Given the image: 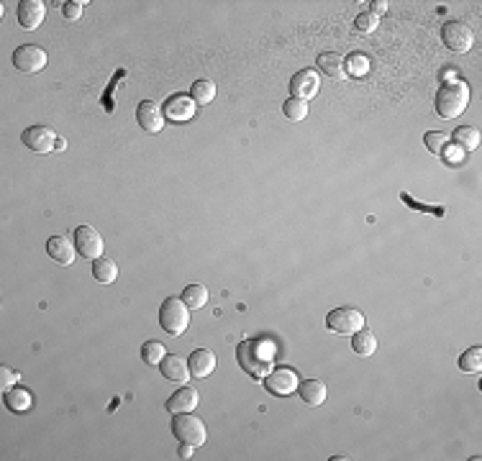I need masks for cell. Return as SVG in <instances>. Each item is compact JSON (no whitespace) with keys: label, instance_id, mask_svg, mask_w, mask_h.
<instances>
[{"label":"cell","instance_id":"cell-1","mask_svg":"<svg viewBox=\"0 0 482 461\" xmlns=\"http://www.w3.org/2000/svg\"><path fill=\"white\" fill-rule=\"evenodd\" d=\"M236 362L252 379H264L275 364V346L267 339H247L236 346Z\"/></svg>","mask_w":482,"mask_h":461},{"label":"cell","instance_id":"cell-2","mask_svg":"<svg viewBox=\"0 0 482 461\" xmlns=\"http://www.w3.org/2000/svg\"><path fill=\"white\" fill-rule=\"evenodd\" d=\"M469 106V87L464 82H444L436 92V113L441 118H457Z\"/></svg>","mask_w":482,"mask_h":461},{"label":"cell","instance_id":"cell-3","mask_svg":"<svg viewBox=\"0 0 482 461\" xmlns=\"http://www.w3.org/2000/svg\"><path fill=\"white\" fill-rule=\"evenodd\" d=\"M159 326L164 334L183 336L190 326V308L185 305L183 298H167L159 305Z\"/></svg>","mask_w":482,"mask_h":461},{"label":"cell","instance_id":"cell-4","mask_svg":"<svg viewBox=\"0 0 482 461\" xmlns=\"http://www.w3.org/2000/svg\"><path fill=\"white\" fill-rule=\"evenodd\" d=\"M172 436L180 443H190V446H203L208 441L206 423L192 412H175L172 415Z\"/></svg>","mask_w":482,"mask_h":461},{"label":"cell","instance_id":"cell-5","mask_svg":"<svg viewBox=\"0 0 482 461\" xmlns=\"http://www.w3.org/2000/svg\"><path fill=\"white\" fill-rule=\"evenodd\" d=\"M326 326L331 328L333 334H341V336H352L357 331L364 328V312L357 310V308H336L326 315Z\"/></svg>","mask_w":482,"mask_h":461},{"label":"cell","instance_id":"cell-6","mask_svg":"<svg viewBox=\"0 0 482 461\" xmlns=\"http://www.w3.org/2000/svg\"><path fill=\"white\" fill-rule=\"evenodd\" d=\"M441 42L447 44V49L457 51V54H464L475 44V31L464 21H447L441 26Z\"/></svg>","mask_w":482,"mask_h":461},{"label":"cell","instance_id":"cell-7","mask_svg":"<svg viewBox=\"0 0 482 461\" xmlns=\"http://www.w3.org/2000/svg\"><path fill=\"white\" fill-rule=\"evenodd\" d=\"M300 387V377L290 367H277L264 377V390L275 395V398H288Z\"/></svg>","mask_w":482,"mask_h":461},{"label":"cell","instance_id":"cell-8","mask_svg":"<svg viewBox=\"0 0 482 461\" xmlns=\"http://www.w3.org/2000/svg\"><path fill=\"white\" fill-rule=\"evenodd\" d=\"M72 241H75V248L82 259H100L103 256V236L95 231L92 226H78L72 231Z\"/></svg>","mask_w":482,"mask_h":461},{"label":"cell","instance_id":"cell-9","mask_svg":"<svg viewBox=\"0 0 482 461\" xmlns=\"http://www.w3.org/2000/svg\"><path fill=\"white\" fill-rule=\"evenodd\" d=\"M13 67L18 72H29V75L42 72L47 67V51L36 44H23L13 51Z\"/></svg>","mask_w":482,"mask_h":461},{"label":"cell","instance_id":"cell-10","mask_svg":"<svg viewBox=\"0 0 482 461\" xmlns=\"http://www.w3.org/2000/svg\"><path fill=\"white\" fill-rule=\"evenodd\" d=\"M21 141L26 149H31L34 154H49L57 146V134L47 126H31L23 131Z\"/></svg>","mask_w":482,"mask_h":461},{"label":"cell","instance_id":"cell-11","mask_svg":"<svg viewBox=\"0 0 482 461\" xmlns=\"http://www.w3.org/2000/svg\"><path fill=\"white\" fill-rule=\"evenodd\" d=\"M319 87H321V82H319V75L313 70H300V72H295L290 77V92H292V98H298V100H308L311 98H316L319 95Z\"/></svg>","mask_w":482,"mask_h":461},{"label":"cell","instance_id":"cell-12","mask_svg":"<svg viewBox=\"0 0 482 461\" xmlns=\"http://www.w3.org/2000/svg\"><path fill=\"white\" fill-rule=\"evenodd\" d=\"M136 121H139V126H142L147 134H159L164 128V110L156 106L154 100H144V103H139V108H136Z\"/></svg>","mask_w":482,"mask_h":461},{"label":"cell","instance_id":"cell-13","mask_svg":"<svg viewBox=\"0 0 482 461\" xmlns=\"http://www.w3.org/2000/svg\"><path fill=\"white\" fill-rule=\"evenodd\" d=\"M16 15H18V23H21L23 29L34 31V29H39L44 23V18H47V6H44L42 0H21Z\"/></svg>","mask_w":482,"mask_h":461},{"label":"cell","instance_id":"cell-14","mask_svg":"<svg viewBox=\"0 0 482 461\" xmlns=\"http://www.w3.org/2000/svg\"><path fill=\"white\" fill-rule=\"evenodd\" d=\"M162 110H164V118L180 123V121L192 118V113H195V103H192V98H187V95H170L167 103L162 106Z\"/></svg>","mask_w":482,"mask_h":461},{"label":"cell","instance_id":"cell-15","mask_svg":"<svg viewBox=\"0 0 482 461\" xmlns=\"http://www.w3.org/2000/svg\"><path fill=\"white\" fill-rule=\"evenodd\" d=\"M47 254L57 264H62V267H70L75 262L78 248H75V241H70L67 236H51L49 241H47Z\"/></svg>","mask_w":482,"mask_h":461},{"label":"cell","instance_id":"cell-16","mask_svg":"<svg viewBox=\"0 0 482 461\" xmlns=\"http://www.w3.org/2000/svg\"><path fill=\"white\" fill-rule=\"evenodd\" d=\"M159 372L164 374V379H170V382H180V384H185L192 377L187 362H185V359H180V356H172V354H167L162 359V364H159Z\"/></svg>","mask_w":482,"mask_h":461},{"label":"cell","instance_id":"cell-17","mask_svg":"<svg viewBox=\"0 0 482 461\" xmlns=\"http://www.w3.org/2000/svg\"><path fill=\"white\" fill-rule=\"evenodd\" d=\"M187 367H190V374L203 379V377L213 374V369H216V354H213L211 348H195L187 359Z\"/></svg>","mask_w":482,"mask_h":461},{"label":"cell","instance_id":"cell-18","mask_svg":"<svg viewBox=\"0 0 482 461\" xmlns=\"http://www.w3.org/2000/svg\"><path fill=\"white\" fill-rule=\"evenodd\" d=\"M198 403H200L198 390L183 387V390H178L175 395H170V400H167V410H170L172 415H175V412H192L198 408Z\"/></svg>","mask_w":482,"mask_h":461},{"label":"cell","instance_id":"cell-19","mask_svg":"<svg viewBox=\"0 0 482 461\" xmlns=\"http://www.w3.org/2000/svg\"><path fill=\"white\" fill-rule=\"evenodd\" d=\"M298 392H300V400H303L305 405H311V408H319V405H323L328 398L326 384L321 382V379H305V382L298 387Z\"/></svg>","mask_w":482,"mask_h":461},{"label":"cell","instance_id":"cell-20","mask_svg":"<svg viewBox=\"0 0 482 461\" xmlns=\"http://www.w3.org/2000/svg\"><path fill=\"white\" fill-rule=\"evenodd\" d=\"M3 403L11 412H26L34 403V395L26 387H11L8 392H3Z\"/></svg>","mask_w":482,"mask_h":461},{"label":"cell","instance_id":"cell-21","mask_svg":"<svg viewBox=\"0 0 482 461\" xmlns=\"http://www.w3.org/2000/svg\"><path fill=\"white\" fill-rule=\"evenodd\" d=\"M316 64H319V70L331 80H341L347 75V70H344V57L336 54V51H323V54L316 59Z\"/></svg>","mask_w":482,"mask_h":461},{"label":"cell","instance_id":"cell-22","mask_svg":"<svg viewBox=\"0 0 482 461\" xmlns=\"http://www.w3.org/2000/svg\"><path fill=\"white\" fill-rule=\"evenodd\" d=\"M92 277L98 279L100 284H113L118 279V264L111 259V256H100L92 262Z\"/></svg>","mask_w":482,"mask_h":461},{"label":"cell","instance_id":"cell-23","mask_svg":"<svg viewBox=\"0 0 482 461\" xmlns=\"http://www.w3.org/2000/svg\"><path fill=\"white\" fill-rule=\"evenodd\" d=\"M452 141H454V146H459L462 151H475L477 146H480V131L472 126H459V128H454Z\"/></svg>","mask_w":482,"mask_h":461},{"label":"cell","instance_id":"cell-24","mask_svg":"<svg viewBox=\"0 0 482 461\" xmlns=\"http://www.w3.org/2000/svg\"><path fill=\"white\" fill-rule=\"evenodd\" d=\"M352 348H354V354H359V356H372L377 351L375 334L367 331V328H362V331L352 334Z\"/></svg>","mask_w":482,"mask_h":461},{"label":"cell","instance_id":"cell-25","mask_svg":"<svg viewBox=\"0 0 482 461\" xmlns=\"http://www.w3.org/2000/svg\"><path fill=\"white\" fill-rule=\"evenodd\" d=\"M369 57L367 54H362V51H354V54H349L347 59H344V70H347V75H352V77H367L369 75Z\"/></svg>","mask_w":482,"mask_h":461},{"label":"cell","instance_id":"cell-26","mask_svg":"<svg viewBox=\"0 0 482 461\" xmlns=\"http://www.w3.org/2000/svg\"><path fill=\"white\" fill-rule=\"evenodd\" d=\"M183 303L190 308V310H200V308L208 303V290L203 284H187L183 290Z\"/></svg>","mask_w":482,"mask_h":461},{"label":"cell","instance_id":"cell-27","mask_svg":"<svg viewBox=\"0 0 482 461\" xmlns=\"http://www.w3.org/2000/svg\"><path fill=\"white\" fill-rule=\"evenodd\" d=\"M190 98L195 106H208V103L216 98V85H213L211 80H198V82H192V87H190Z\"/></svg>","mask_w":482,"mask_h":461},{"label":"cell","instance_id":"cell-28","mask_svg":"<svg viewBox=\"0 0 482 461\" xmlns=\"http://www.w3.org/2000/svg\"><path fill=\"white\" fill-rule=\"evenodd\" d=\"M139 354H142L144 364H149V367H159V364H162V359L167 356V348H164V343H159V341H147Z\"/></svg>","mask_w":482,"mask_h":461},{"label":"cell","instance_id":"cell-29","mask_svg":"<svg viewBox=\"0 0 482 461\" xmlns=\"http://www.w3.org/2000/svg\"><path fill=\"white\" fill-rule=\"evenodd\" d=\"M459 369L462 372H467V374H477L482 369V348L480 346L467 348V351L459 356Z\"/></svg>","mask_w":482,"mask_h":461},{"label":"cell","instance_id":"cell-30","mask_svg":"<svg viewBox=\"0 0 482 461\" xmlns=\"http://www.w3.org/2000/svg\"><path fill=\"white\" fill-rule=\"evenodd\" d=\"M283 113L288 121H303L305 115H308V103L305 100H298V98H290L283 103Z\"/></svg>","mask_w":482,"mask_h":461},{"label":"cell","instance_id":"cell-31","mask_svg":"<svg viewBox=\"0 0 482 461\" xmlns=\"http://www.w3.org/2000/svg\"><path fill=\"white\" fill-rule=\"evenodd\" d=\"M400 200H403L408 208L419 210V213H431V215H436V218H444V215H447V206H426V203L413 200V195H408V192H400Z\"/></svg>","mask_w":482,"mask_h":461},{"label":"cell","instance_id":"cell-32","mask_svg":"<svg viewBox=\"0 0 482 461\" xmlns=\"http://www.w3.org/2000/svg\"><path fill=\"white\" fill-rule=\"evenodd\" d=\"M123 80H126V70H118V72L113 75V80L108 82V90L103 92V98H100V103H103V108H106V113H113V110H116V106H113V100H111V95H113L116 87H118L121 82H123Z\"/></svg>","mask_w":482,"mask_h":461},{"label":"cell","instance_id":"cell-33","mask_svg":"<svg viewBox=\"0 0 482 461\" xmlns=\"http://www.w3.org/2000/svg\"><path fill=\"white\" fill-rule=\"evenodd\" d=\"M424 144L431 154H441L444 146H449V136L441 134V131H428V134L424 136Z\"/></svg>","mask_w":482,"mask_h":461},{"label":"cell","instance_id":"cell-34","mask_svg":"<svg viewBox=\"0 0 482 461\" xmlns=\"http://www.w3.org/2000/svg\"><path fill=\"white\" fill-rule=\"evenodd\" d=\"M377 26H380V18H377L375 13H359L354 21V29L359 31V34H372V31H377Z\"/></svg>","mask_w":482,"mask_h":461},{"label":"cell","instance_id":"cell-35","mask_svg":"<svg viewBox=\"0 0 482 461\" xmlns=\"http://www.w3.org/2000/svg\"><path fill=\"white\" fill-rule=\"evenodd\" d=\"M85 0H67L62 6V13H64V18L67 21H78L80 15H82V11H85Z\"/></svg>","mask_w":482,"mask_h":461},{"label":"cell","instance_id":"cell-36","mask_svg":"<svg viewBox=\"0 0 482 461\" xmlns=\"http://www.w3.org/2000/svg\"><path fill=\"white\" fill-rule=\"evenodd\" d=\"M18 372H13L11 367H0V390L8 392L11 387H16V382H18Z\"/></svg>","mask_w":482,"mask_h":461},{"label":"cell","instance_id":"cell-37","mask_svg":"<svg viewBox=\"0 0 482 461\" xmlns=\"http://www.w3.org/2000/svg\"><path fill=\"white\" fill-rule=\"evenodd\" d=\"M462 154H464V151H462L459 146H444V151H441V156H444L447 162H454V164L459 162Z\"/></svg>","mask_w":482,"mask_h":461},{"label":"cell","instance_id":"cell-38","mask_svg":"<svg viewBox=\"0 0 482 461\" xmlns=\"http://www.w3.org/2000/svg\"><path fill=\"white\" fill-rule=\"evenodd\" d=\"M369 13H375L377 18H380L383 13H388V3H385V0H375V3H372V11H369Z\"/></svg>","mask_w":482,"mask_h":461},{"label":"cell","instance_id":"cell-39","mask_svg":"<svg viewBox=\"0 0 482 461\" xmlns=\"http://www.w3.org/2000/svg\"><path fill=\"white\" fill-rule=\"evenodd\" d=\"M192 448H195V446H190V443H180L178 456H180V459H190V456H192Z\"/></svg>","mask_w":482,"mask_h":461}]
</instances>
